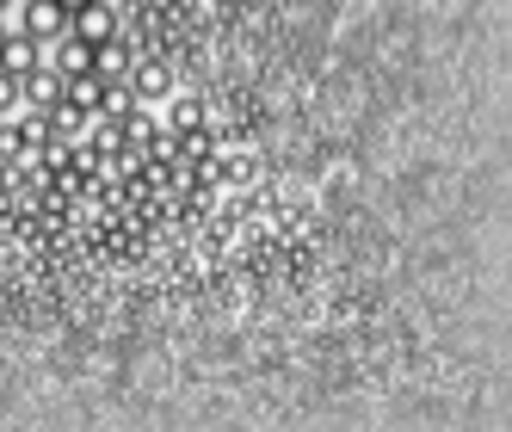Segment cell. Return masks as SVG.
<instances>
[{"label": "cell", "mask_w": 512, "mask_h": 432, "mask_svg": "<svg viewBox=\"0 0 512 432\" xmlns=\"http://www.w3.org/2000/svg\"><path fill=\"white\" fill-rule=\"evenodd\" d=\"M19 31L31 44H56L68 31V13L56 7V0H19Z\"/></svg>", "instance_id": "cell-1"}, {"label": "cell", "mask_w": 512, "mask_h": 432, "mask_svg": "<svg viewBox=\"0 0 512 432\" xmlns=\"http://www.w3.org/2000/svg\"><path fill=\"white\" fill-rule=\"evenodd\" d=\"M44 62L56 68L62 81H75V75H93V44H81L75 31H62L56 44H44Z\"/></svg>", "instance_id": "cell-2"}, {"label": "cell", "mask_w": 512, "mask_h": 432, "mask_svg": "<svg viewBox=\"0 0 512 432\" xmlns=\"http://www.w3.org/2000/svg\"><path fill=\"white\" fill-rule=\"evenodd\" d=\"M68 31H75L81 44H93V50H99V44H112V38H118V13L105 7V0H93V7H81L75 19H68Z\"/></svg>", "instance_id": "cell-3"}, {"label": "cell", "mask_w": 512, "mask_h": 432, "mask_svg": "<svg viewBox=\"0 0 512 432\" xmlns=\"http://www.w3.org/2000/svg\"><path fill=\"white\" fill-rule=\"evenodd\" d=\"M0 68H7V75H31V68H44V44H31L25 31H7V38H0Z\"/></svg>", "instance_id": "cell-4"}, {"label": "cell", "mask_w": 512, "mask_h": 432, "mask_svg": "<svg viewBox=\"0 0 512 432\" xmlns=\"http://www.w3.org/2000/svg\"><path fill=\"white\" fill-rule=\"evenodd\" d=\"M130 68H136V62H130V50H124L118 38H112V44H99V50H93V75H99V81H112V87H118V81L130 75Z\"/></svg>", "instance_id": "cell-5"}, {"label": "cell", "mask_w": 512, "mask_h": 432, "mask_svg": "<svg viewBox=\"0 0 512 432\" xmlns=\"http://www.w3.org/2000/svg\"><path fill=\"white\" fill-rule=\"evenodd\" d=\"M161 93H167V68L161 62L130 68V99H161Z\"/></svg>", "instance_id": "cell-6"}, {"label": "cell", "mask_w": 512, "mask_h": 432, "mask_svg": "<svg viewBox=\"0 0 512 432\" xmlns=\"http://www.w3.org/2000/svg\"><path fill=\"white\" fill-rule=\"evenodd\" d=\"M19 105H25V99H19V75H7V68H0V118H13Z\"/></svg>", "instance_id": "cell-7"}, {"label": "cell", "mask_w": 512, "mask_h": 432, "mask_svg": "<svg viewBox=\"0 0 512 432\" xmlns=\"http://www.w3.org/2000/svg\"><path fill=\"white\" fill-rule=\"evenodd\" d=\"M56 7H62V13H68V19H75V13H81V7H93V0H56Z\"/></svg>", "instance_id": "cell-8"}, {"label": "cell", "mask_w": 512, "mask_h": 432, "mask_svg": "<svg viewBox=\"0 0 512 432\" xmlns=\"http://www.w3.org/2000/svg\"><path fill=\"white\" fill-rule=\"evenodd\" d=\"M13 7H19V0H0V19H7V13H13Z\"/></svg>", "instance_id": "cell-9"}, {"label": "cell", "mask_w": 512, "mask_h": 432, "mask_svg": "<svg viewBox=\"0 0 512 432\" xmlns=\"http://www.w3.org/2000/svg\"><path fill=\"white\" fill-rule=\"evenodd\" d=\"M0 38H7V25H0Z\"/></svg>", "instance_id": "cell-10"}, {"label": "cell", "mask_w": 512, "mask_h": 432, "mask_svg": "<svg viewBox=\"0 0 512 432\" xmlns=\"http://www.w3.org/2000/svg\"><path fill=\"white\" fill-rule=\"evenodd\" d=\"M0 124H7V118H0Z\"/></svg>", "instance_id": "cell-11"}]
</instances>
